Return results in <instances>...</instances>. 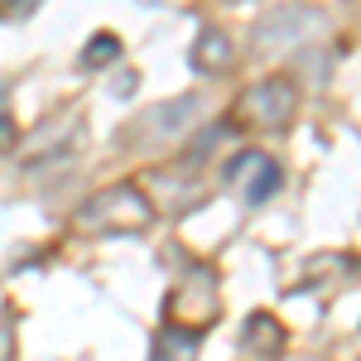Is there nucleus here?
Here are the masks:
<instances>
[{"mask_svg":"<svg viewBox=\"0 0 361 361\" xmlns=\"http://www.w3.org/2000/svg\"><path fill=\"white\" fill-rule=\"evenodd\" d=\"M154 202L140 183H111L78 207V226L92 236H140L154 226Z\"/></svg>","mask_w":361,"mask_h":361,"instance_id":"nucleus-1","label":"nucleus"},{"mask_svg":"<svg viewBox=\"0 0 361 361\" xmlns=\"http://www.w3.org/2000/svg\"><path fill=\"white\" fill-rule=\"evenodd\" d=\"M217 313H222V289H217V275H207V270H188L178 279V289L169 294V328H178V333L197 337L202 328L217 323Z\"/></svg>","mask_w":361,"mask_h":361,"instance_id":"nucleus-2","label":"nucleus"},{"mask_svg":"<svg viewBox=\"0 0 361 361\" xmlns=\"http://www.w3.org/2000/svg\"><path fill=\"white\" fill-rule=\"evenodd\" d=\"M241 111H246L250 121H260V126H289L294 111H299V82L284 78V73L265 78V82H255L246 97H241Z\"/></svg>","mask_w":361,"mask_h":361,"instance_id":"nucleus-3","label":"nucleus"},{"mask_svg":"<svg viewBox=\"0 0 361 361\" xmlns=\"http://www.w3.org/2000/svg\"><path fill=\"white\" fill-rule=\"evenodd\" d=\"M78 135H82V121H78V116H54V121H44L39 130H29V135L20 140V164L25 169L54 164V159H63V154L78 145Z\"/></svg>","mask_w":361,"mask_h":361,"instance_id":"nucleus-4","label":"nucleus"},{"mask_svg":"<svg viewBox=\"0 0 361 361\" xmlns=\"http://www.w3.org/2000/svg\"><path fill=\"white\" fill-rule=\"evenodd\" d=\"M197 111H202V102H197L193 92L169 97V102H159V106H149V111H145V121H140L126 140H178L197 121Z\"/></svg>","mask_w":361,"mask_h":361,"instance_id":"nucleus-5","label":"nucleus"},{"mask_svg":"<svg viewBox=\"0 0 361 361\" xmlns=\"http://www.w3.org/2000/svg\"><path fill=\"white\" fill-rule=\"evenodd\" d=\"M313 25H318V15L304 10V5H275V10H265V15L255 20V39H260V49H289V44H299Z\"/></svg>","mask_w":361,"mask_h":361,"instance_id":"nucleus-6","label":"nucleus"},{"mask_svg":"<svg viewBox=\"0 0 361 361\" xmlns=\"http://www.w3.org/2000/svg\"><path fill=\"white\" fill-rule=\"evenodd\" d=\"M188 63H193V73L202 78H212V73H226L231 63H236V44H231V34L226 29H197L193 49H188Z\"/></svg>","mask_w":361,"mask_h":361,"instance_id":"nucleus-7","label":"nucleus"},{"mask_svg":"<svg viewBox=\"0 0 361 361\" xmlns=\"http://www.w3.org/2000/svg\"><path fill=\"white\" fill-rule=\"evenodd\" d=\"M241 347L255 352L260 361H279V357H284V328H279L275 313H265V308L250 313L246 328H241Z\"/></svg>","mask_w":361,"mask_h":361,"instance_id":"nucleus-8","label":"nucleus"},{"mask_svg":"<svg viewBox=\"0 0 361 361\" xmlns=\"http://www.w3.org/2000/svg\"><path fill=\"white\" fill-rule=\"evenodd\" d=\"M241 169H246V197L250 202H265V197L279 188V164L275 159H265V154H236L231 173H241Z\"/></svg>","mask_w":361,"mask_h":361,"instance_id":"nucleus-9","label":"nucleus"},{"mask_svg":"<svg viewBox=\"0 0 361 361\" xmlns=\"http://www.w3.org/2000/svg\"><path fill=\"white\" fill-rule=\"evenodd\" d=\"M149 361H197V337L193 333H178V328H169L154 337V357Z\"/></svg>","mask_w":361,"mask_h":361,"instance_id":"nucleus-10","label":"nucleus"},{"mask_svg":"<svg viewBox=\"0 0 361 361\" xmlns=\"http://www.w3.org/2000/svg\"><path fill=\"white\" fill-rule=\"evenodd\" d=\"M116 58H121V39L106 29V34H92V39H87V49H82L78 63H82V68H111Z\"/></svg>","mask_w":361,"mask_h":361,"instance_id":"nucleus-11","label":"nucleus"},{"mask_svg":"<svg viewBox=\"0 0 361 361\" xmlns=\"http://www.w3.org/2000/svg\"><path fill=\"white\" fill-rule=\"evenodd\" d=\"M15 357V318H10V308L0 313V361Z\"/></svg>","mask_w":361,"mask_h":361,"instance_id":"nucleus-12","label":"nucleus"}]
</instances>
